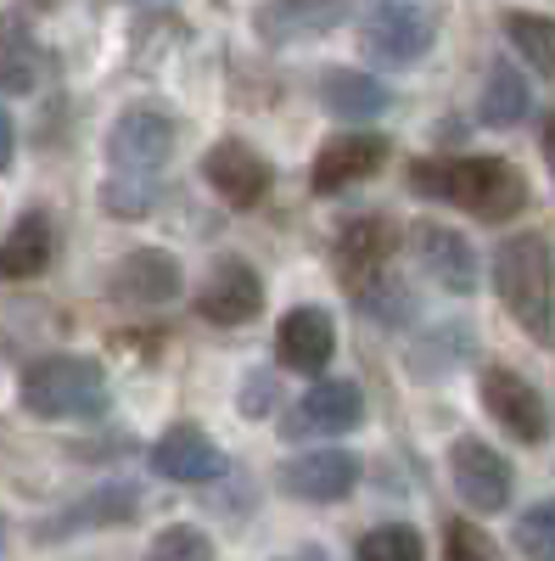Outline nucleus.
<instances>
[{"label": "nucleus", "mask_w": 555, "mask_h": 561, "mask_svg": "<svg viewBox=\"0 0 555 561\" xmlns=\"http://www.w3.org/2000/svg\"><path fill=\"white\" fill-rule=\"evenodd\" d=\"M354 561H427V539L409 523H377L354 545Z\"/></svg>", "instance_id": "obj_27"}, {"label": "nucleus", "mask_w": 555, "mask_h": 561, "mask_svg": "<svg viewBox=\"0 0 555 561\" xmlns=\"http://www.w3.org/2000/svg\"><path fill=\"white\" fill-rule=\"evenodd\" d=\"M477 393H483L488 421H494L505 438H517V444H528V449L550 444V427H555L550 399L522 377V370H511V365H488V370H483V382H477Z\"/></svg>", "instance_id": "obj_7"}, {"label": "nucleus", "mask_w": 555, "mask_h": 561, "mask_svg": "<svg viewBox=\"0 0 555 561\" xmlns=\"http://www.w3.org/2000/svg\"><path fill=\"white\" fill-rule=\"evenodd\" d=\"M499 23H505V39L517 45V57H522L544 84H555V18L528 12V7H511Z\"/></svg>", "instance_id": "obj_23"}, {"label": "nucleus", "mask_w": 555, "mask_h": 561, "mask_svg": "<svg viewBox=\"0 0 555 561\" xmlns=\"http://www.w3.org/2000/svg\"><path fill=\"white\" fill-rule=\"evenodd\" d=\"M404 248V230L393 214H354L343 230H337V242H332V264H337V280H343V293H365L370 280H382L393 270Z\"/></svg>", "instance_id": "obj_6"}, {"label": "nucleus", "mask_w": 555, "mask_h": 561, "mask_svg": "<svg viewBox=\"0 0 555 561\" xmlns=\"http://www.w3.org/2000/svg\"><path fill=\"white\" fill-rule=\"evenodd\" d=\"M203 180H208V192L219 197V203H230V208H258L264 197H269V163L247 147V140H236V135H224V140H213V147L203 152Z\"/></svg>", "instance_id": "obj_14"}, {"label": "nucleus", "mask_w": 555, "mask_h": 561, "mask_svg": "<svg viewBox=\"0 0 555 561\" xmlns=\"http://www.w3.org/2000/svg\"><path fill=\"white\" fill-rule=\"evenodd\" d=\"M539 152H544V169H550V180H555V113L539 124Z\"/></svg>", "instance_id": "obj_33"}, {"label": "nucleus", "mask_w": 555, "mask_h": 561, "mask_svg": "<svg viewBox=\"0 0 555 561\" xmlns=\"http://www.w3.org/2000/svg\"><path fill=\"white\" fill-rule=\"evenodd\" d=\"M180 124L169 107L135 102L113 118L107 129V185L113 192H158V180L174 158Z\"/></svg>", "instance_id": "obj_3"}, {"label": "nucleus", "mask_w": 555, "mask_h": 561, "mask_svg": "<svg viewBox=\"0 0 555 561\" xmlns=\"http://www.w3.org/2000/svg\"><path fill=\"white\" fill-rule=\"evenodd\" d=\"M511 539H517V556L522 561H555V494L522 511Z\"/></svg>", "instance_id": "obj_28"}, {"label": "nucleus", "mask_w": 555, "mask_h": 561, "mask_svg": "<svg viewBox=\"0 0 555 561\" xmlns=\"http://www.w3.org/2000/svg\"><path fill=\"white\" fill-rule=\"evenodd\" d=\"M185 287V275H180V259L163 253V248H135L113 264L107 275V298L118 309H163L174 304Z\"/></svg>", "instance_id": "obj_11"}, {"label": "nucleus", "mask_w": 555, "mask_h": 561, "mask_svg": "<svg viewBox=\"0 0 555 561\" xmlns=\"http://www.w3.org/2000/svg\"><path fill=\"white\" fill-rule=\"evenodd\" d=\"M494 293L533 343L555 337V253L539 230H517L494 248Z\"/></svg>", "instance_id": "obj_2"}, {"label": "nucleus", "mask_w": 555, "mask_h": 561, "mask_svg": "<svg viewBox=\"0 0 555 561\" xmlns=\"http://www.w3.org/2000/svg\"><path fill=\"white\" fill-rule=\"evenodd\" d=\"M314 96H320V107H326L332 118H343L354 129L377 124L393 107V90L377 73H365V68H326L314 79Z\"/></svg>", "instance_id": "obj_18"}, {"label": "nucleus", "mask_w": 555, "mask_h": 561, "mask_svg": "<svg viewBox=\"0 0 555 561\" xmlns=\"http://www.w3.org/2000/svg\"><path fill=\"white\" fill-rule=\"evenodd\" d=\"M533 113V84H528V73L517 68V62H488V73H483V96H477V118L488 124V129H517L522 118Z\"/></svg>", "instance_id": "obj_21"}, {"label": "nucleus", "mask_w": 555, "mask_h": 561, "mask_svg": "<svg viewBox=\"0 0 555 561\" xmlns=\"http://www.w3.org/2000/svg\"><path fill=\"white\" fill-rule=\"evenodd\" d=\"M57 259V225L45 208H23L12 230L0 237V280H34Z\"/></svg>", "instance_id": "obj_19"}, {"label": "nucleus", "mask_w": 555, "mask_h": 561, "mask_svg": "<svg viewBox=\"0 0 555 561\" xmlns=\"http://www.w3.org/2000/svg\"><path fill=\"white\" fill-rule=\"evenodd\" d=\"M275 399H281V388H275V377H269V370H258V377L247 382V399H242V410H247V415H269V410H275Z\"/></svg>", "instance_id": "obj_31"}, {"label": "nucleus", "mask_w": 555, "mask_h": 561, "mask_svg": "<svg viewBox=\"0 0 555 561\" xmlns=\"http://www.w3.org/2000/svg\"><path fill=\"white\" fill-rule=\"evenodd\" d=\"M388 135H377V129H343V135H332L326 147L314 152V163H309V185L320 197H337V192H348V185H359V180H370V174H382V163H388Z\"/></svg>", "instance_id": "obj_10"}, {"label": "nucleus", "mask_w": 555, "mask_h": 561, "mask_svg": "<svg viewBox=\"0 0 555 561\" xmlns=\"http://www.w3.org/2000/svg\"><path fill=\"white\" fill-rule=\"evenodd\" d=\"M135 511H141V494H135L129 483H107L96 494H84L79 505H68L62 517L45 523V539H73L84 528H107V523H129Z\"/></svg>", "instance_id": "obj_22"}, {"label": "nucleus", "mask_w": 555, "mask_h": 561, "mask_svg": "<svg viewBox=\"0 0 555 561\" xmlns=\"http://www.w3.org/2000/svg\"><path fill=\"white\" fill-rule=\"evenodd\" d=\"M354 304H359V314L365 320H377V325H388V332H398V325H409L415 320V287L398 275V270H388L382 280H370L365 293H354Z\"/></svg>", "instance_id": "obj_24"}, {"label": "nucleus", "mask_w": 555, "mask_h": 561, "mask_svg": "<svg viewBox=\"0 0 555 561\" xmlns=\"http://www.w3.org/2000/svg\"><path fill=\"white\" fill-rule=\"evenodd\" d=\"M45 73H51V57L28 34H12L0 45V96H34L45 84Z\"/></svg>", "instance_id": "obj_25"}, {"label": "nucleus", "mask_w": 555, "mask_h": 561, "mask_svg": "<svg viewBox=\"0 0 555 561\" xmlns=\"http://www.w3.org/2000/svg\"><path fill=\"white\" fill-rule=\"evenodd\" d=\"M197 314L208 325H253L264 314V275L236 253L213 259L203 293H197Z\"/></svg>", "instance_id": "obj_13"}, {"label": "nucleus", "mask_w": 555, "mask_h": 561, "mask_svg": "<svg viewBox=\"0 0 555 561\" xmlns=\"http://www.w3.org/2000/svg\"><path fill=\"white\" fill-rule=\"evenodd\" d=\"M141 561H213V539L203 528H192V523H174V528H163L147 545Z\"/></svg>", "instance_id": "obj_29"}, {"label": "nucleus", "mask_w": 555, "mask_h": 561, "mask_svg": "<svg viewBox=\"0 0 555 561\" xmlns=\"http://www.w3.org/2000/svg\"><path fill=\"white\" fill-rule=\"evenodd\" d=\"M359 489V455L354 449H337V444H320V449H303L281 466V494L303 500V505H337Z\"/></svg>", "instance_id": "obj_12"}, {"label": "nucleus", "mask_w": 555, "mask_h": 561, "mask_svg": "<svg viewBox=\"0 0 555 561\" xmlns=\"http://www.w3.org/2000/svg\"><path fill=\"white\" fill-rule=\"evenodd\" d=\"M18 399L39 421H90L107 410V370L90 354H45L23 370Z\"/></svg>", "instance_id": "obj_4"}, {"label": "nucleus", "mask_w": 555, "mask_h": 561, "mask_svg": "<svg viewBox=\"0 0 555 561\" xmlns=\"http://www.w3.org/2000/svg\"><path fill=\"white\" fill-rule=\"evenodd\" d=\"M275 354H281L287 370L320 382V370H326L332 354H337V320H332V309L298 304V309L281 320V332H275Z\"/></svg>", "instance_id": "obj_17"}, {"label": "nucleus", "mask_w": 555, "mask_h": 561, "mask_svg": "<svg viewBox=\"0 0 555 561\" xmlns=\"http://www.w3.org/2000/svg\"><path fill=\"white\" fill-rule=\"evenodd\" d=\"M12 158H18V129H12V118L0 113V174L12 169Z\"/></svg>", "instance_id": "obj_32"}, {"label": "nucleus", "mask_w": 555, "mask_h": 561, "mask_svg": "<svg viewBox=\"0 0 555 561\" xmlns=\"http://www.w3.org/2000/svg\"><path fill=\"white\" fill-rule=\"evenodd\" d=\"M0 556H7V517H0Z\"/></svg>", "instance_id": "obj_35"}, {"label": "nucleus", "mask_w": 555, "mask_h": 561, "mask_svg": "<svg viewBox=\"0 0 555 561\" xmlns=\"http://www.w3.org/2000/svg\"><path fill=\"white\" fill-rule=\"evenodd\" d=\"M449 483L477 517H499V511L511 505V494H517L511 460H505L488 438H477V433H460L449 444Z\"/></svg>", "instance_id": "obj_8"}, {"label": "nucleus", "mask_w": 555, "mask_h": 561, "mask_svg": "<svg viewBox=\"0 0 555 561\" xmlns=\"http://www.w3.org/2000/svg\"><path fill=\"white\" fill-rule=\"evenodd\" d=\"M275 561H332V556L314 550V545H303V550H287V556H275Z\"/></svg>", "instance_id": "obj_34"}, {"label": "nucleus", "mask_w": 555, "mask_h": 561, "mask_svg": "<svg viewBox=\"0 0 555 561\" xmlns=\"http://www.w3.org/2000/svg\"><path fill=\"white\" fill-rule=\"evenodd\" d=\"M409 192L460 208L483 225H505L528 208V174L511 158H494V152H443V158H409L404 169Z\"/></svg>", "instance_id": "obj_1"}, {"label": "nucleus", "mask_w": 555, "mask_h": 561, "mask_svg": "<svg viewBox=\"0 0 555 561\" xmlns=\"http://www.w3.org/2000/svg\"><path fill=\"white\" fill-rule=\"evenodd\" d=\"M337 23H348V7L337 0H275V7H253V28L264 45H298V39H320Z\"/></svg>", "instance_id": "obj_20"}, {"label": "nucleus", "mask_w": 555, "mask_h": 561, "mask_svg": "<svg viewBox=\"0 0 555 561\" xmlns=\"http://www.w3.org/2000/svg\"><path fill=\"white\" fill-rule=\"evenodd\" d=\"M365 421V393H359V382H343V377H320L303 399H298V410L287 415V433L292 438H343V433H354Z\"/></svg>", "instance_id": "obj_15"}, {"label": "nucleus", "mask_w": 555, "mask_h": 561, "mask_svg": "<svg viewBox=\"0 0 555 561\" xmlns=\"http://www.w3.org/2000/svg\"><path fill=\"white\" fill-rule=\"evenodd\" d=\"M466 354H472V332H466V325H438V332H427L421 343H415L409 370H415V377H449L454 365H466Z\"/></svg>", "instance_id": "obj_26"}, {"label": "nucleus", "mask_w": 555, "mask_h": 561, "mask_svg": "<svg viewBox=\"0 0 555 561\" xmlns=\"http://www.w3.org/2000/svg\"><path fill=\"white\" fill-rule=\"evenodd\" d=\"M438 45V7H415V0H388L359 18V51L370 68H415L427 62Z\"/></svg>", "instance_id": "obj_5"}, {"label": "nucleus", "mask_w": 555, "mask_h": 561, "mask_svg": "<svg viewBox=\"0 0 555 561\" xmlns=\"http://www.w3.org/2000/svg\"><path fill=\"white\" fill-rule=\"evenodd\" d=\"M152 472L169 483H213V478H224V449L197 421H174L152 444Z\"/></svg>", "instance_id": "obj_16"}, {"label": "nucleus", "mask_w": 555, "mask_h": 561, "mask_svg": "<svg viewBox=\"0 0 555 561\" xmlns=\"http://www.w3.org/2000/svg\"><path fill=\"white\" fill-rule=\"evenodd\" d=\"M443 561H499V550L472 517H449L443 523Z\"/></svg>", "instance_id": "obj_30"}, {"label": "nucleus", "mask_w": 555, "mask_h": 561, "mask_svg": "<svg viewBox=\"0 0 555 561\" xmlns=\"http://www.w3.org/2000/svg\"><path fill=\"white\" fill-rule=\"evenodd\" d=\"M404 248L415 253V264H421V275L432 280L438 293H449V298H472L477 293V280H483V270H477V248L460 237L454 225H438V219H421L404 237Z\"/></svg>", "instance_id": "obj_9"}]
</instances>
